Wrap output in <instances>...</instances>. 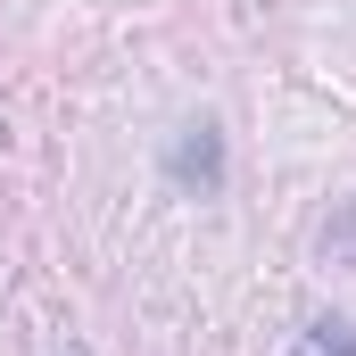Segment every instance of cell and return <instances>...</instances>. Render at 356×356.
Returning <instances> with one entry per match:
<instances>
[{
    "mask_svg": "<svg viewBox=\"0 0 356 356\" xmlns=\"http://www.w3.org/2000/svg\"><path fill=\"white\" fill-rule=\"evenodd\" d=\"M166 175H175V191H191V199H216V191H224V133H216V116H191L175 133Z\"/></svg>",
    "mask_w": 356,
    "mask_h": 356,
    "instance_id": "6da1fadb",
    "label": "cell"
},
{
    "mask_svg": "<svg viewBox=\"0 0 356 356\" xmlns=\"http://www.w3.org/2000/svg\"><path fill=\"white\" fill-rule=\"evenodd\" d=\"M298 356H356V323L315 315V323H307V340H298Z\"/></svg>",
    "mask_w": 356,
    "mask_h": 356,
    "instance_id": "7a4b0ae2",
    "label": "cell"
},
{
    "mask_svg": "<svg viewBox=\"0 0 356 356\" xmlns=\"http://www.w3.org/2000/svg\"><path fill=\"white\" fill-rule=\"evenodd\" d=\"M67 356H83V348H75V340H67Z\"/></svg>",
    "mask_w": 356,
    "mask_h": 356,
    "instance_id": "277c9868",
    "label": "cell"
},
{
    "mask_svg": "<svg viewBox=\"0 0 356 356\" xmlns=\"http://www.w3.org/2000/svg\"><path fill=\"white\" fill-rule=\"evenodd\" d=\"M323 257H332V266H356V199L323 224Z\"/></svg>",
    "mask_w": 356,
    "mask_h": 356,
    "instance_id": "3957f363",
    "label": "cell"
}]
</instances>
